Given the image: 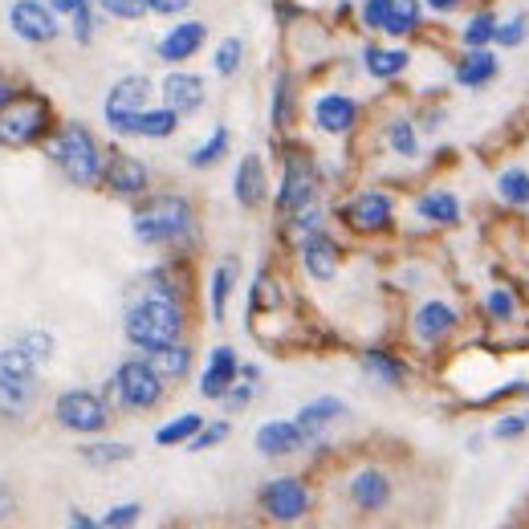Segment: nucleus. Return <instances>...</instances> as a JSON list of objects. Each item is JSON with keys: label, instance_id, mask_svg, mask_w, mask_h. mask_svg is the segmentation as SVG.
Masks as SVG:
<instances>
[{"label": "nucleus", "instance_id": "obj_1", "mask_svg": "<svg viewBox=\"0 0 529 529\" xmlns=\"http://www.w3.org/2000/svg\"><path fill=\"white\" fill-rule=\"evenodd\" d=\"M131 346L139 350H163L171 342H180L184 334V310L175 298H167V293H147V298L139 306L127 310V322H123Z\"/></svg>", "mask_w": 529, "mask_h": 529}, {"label": "nucleus", "instance_id": "obj_2", "mask_svg": "<svg viewBox=\"0 0 529 529\" xmlns=\"http://www.w3.org/2000/svg\"><path fill=\"white\" fill-rule=\"evenodd\" d=\"M53 163L62 167V175L70 184H78V188H94L102 175H106V167H102V155H98V143H94V135L86 131V127H78V123H70V127H62V135H57V143H53Z\"/></svg>", "mask_w": 529, "mask_h": 529}, {"label": "nucleus", "instance_id": "obj_3", "mask_svg": "<svg viewBox=\"0 0 529 529\" xmlns=\"http://www.w3.org/2000/svg\"><path fill=\"white\" fill-rule=\"evenodd\" d=\"M192 228V208L180 196H155L135 212V237L143 245H175Z\"/></svg>", "mask_w": 529, "mask_h": 529}, {"label": "nucleus", "instance_id": "obj_4", "mask_svg": "<svg viewBox=\"0 0 529 529\" xmlns=\"http://www.w3.org/2000/svg\"><path fill=\"white\" fill-rule=\"evenodd\" d=\"M49 131V102L37 94H13L0 110V147H29Z\"/></svg>", "mask_w": 529, "mask_h": 529}, {"label": "nucleus", "instance_id": "obj_5", "mask_svg": "<svg viewBox=\"0 0 529 529\" xmlns=\"http://www.w3.org/2000/svg\"><path fill=\"white\" fill-rule=\"evenodd\" d=\"M114 395L123 399V407H135V411H147L163 399V375L143 363V359H131L114 371Z\"/></svg>", "mask_w": 529, "mask_h": 529}, {"label": "nucleus", "instance_id": "obj_6", "mask_svg": "<svg viewBox=\"0 0 529 529\" xmlns=\"http://www.w3.org/2000/svg\"><path fill=\"white\" fill-rule=\"evenodd\" d=\"M147 98H151V82L131 74L123 82H114L110 98H106V123L114 135H135V119L147 110Z\"/></svg>", "mask_w": 529, "mask_h": 529}, {"label": "nucleus", "instance_id": "obj_7", "mask_svg": "<svg viewBox=\"0 0 529 529\" xmlns=\"http://www.w3.org/2000/svg\"><path fill=\"white\" fill-rule=\"evenodd\" d=\"M53 416H57V424H62L66 432H82L86 436V432H102L106 428L110 407L98 395H90V391H66L62 399H57Z\"/></svg>", "mask_w": 529, "mask_h": 529}, {"label": "nucleus", "instance_id": "obj_8", "mask_svg": "<svg viewBox=\"0 0 529 529\" xmlns=\"http://www.w3.org/2000/svg\"><path fill=\"white\" fill-rule=\"evenodd\" d=\"M33 375H37V363L21 350V342L0 350V403L25 407L33 399Z\"/></svg>", "mask_w": 529, "mask_h": 529}, {"label": "nucleus", "instance_id": "obj_9", "mask_svg": "<svg viewBox=\"0 0 529 529\" xmlns=\"http://www.w3.org/2000/svg\"><path fill=\"white\" fill-rule=\"evenodd\" d=\"M314 192H318L314 163L306 155H289L285 175H281V192H277V208L281 212H306L314 204Z\"/></svg>", "mask_w": 529, "mask_h": 529}, {"label": "nucleus", "instance_id": "obj_10", "mask_svg": "<svg viewBox=\"0 0 529 529\" xmlns=\"http://www.w3.org/2000/svg\"><path fill=\"white\" fill-rule=\"evenodd\" d=\"M261 509L273 521H302L310 509V489L298 477H277L261 489Z\"/></svg>", "mask_w": 529, "mask_h": 529}, {"label": "nucleus", "instance_id": "obj_11", "mask_svg": "<svg viewBox=\"0 0 529 529\" xmlns=\"http://www.w3.org/2000/svg\"><path fill=\"white\" fill-rule=\"evenodd\" d=\"M363 21H367V29H383L391 37H403L420 25V0H367Z\"/></svg>", "mask_w": 529, "mask_h": 529}, {"label": "nucleus", "instance_id": "obj_12", "mask_svg": "<svg viewBox=\"0 0 529 529\" xmlns=\"http://www.w3.org/2000/svg\"><path fill=\"white\" fill-rule=\"evenodd\" d=\"M9 25L17 37L33 41V45H45L57 37V21H53V9L37 5V0H17V5L9 9Z\"/></svg>", "mask_w": 529, "mask_h": 529}, {"label": "nucleus", "instance_id": "obj_13", "mask_svg": "<svg viewBox=\"0 0 529 529\" xmlns=\"http://www.w3.org/2000/svg\"><path fill=\"white\" fill-rule=\"evenodd\" d=\"M310 444V432L298 424V420H273V424H261L257 432V448L261 456H289V452H298Z\"/></svg>", "mask_w": 529, "mask_h": 529}, {"label": "nucleus", "instance_id": "obj_14", "mask_svg": "<svg viewBox=\"0 0 529 529\" xmlns=\"http://www.w3.org/2000/svg\"><path fill=\"white\" fill-rule=\"evenodd\" d=\"M342 216H346V224L355 232H379V228L391 224V200L379 196V192H363V196H355L346 204Z\"/></svg>", "mask_w": 529, "mask_h": 529}, {"label": "nucleus", "instance_id": "obj_15", "mask_svg": "<svg viewBox=\"0 0 529 529\" xmlns=\"http://www.w3.org/2000/svg\"><path fill=\"white\" fill-rule=\"evenodd\" d=\"M237 375H241V363H237V355H232V346H216L212 359H208V371L200 379V395L204 399H224L228 387L237 383Z\"/></svg>", "mask_w": 529, "mask_h": 529}, {"label": "nucleus", "instance_id": "obj_16", "mask_svg": "<svg viewBox=\"0 0 529 529\" xmlns=\"http://www.w3.org/2000/svg\"><path fill=\"white\" fill-rule=\"evenodd\" d=\"M208 41V29H204V21H184V25H175L163 41H159V57L163 62H188V57H196L200 53V45Z\"/></svg>", "mask_w": 529, "mask_h": 529}, {"label": "nucleus", "instance_id": "obj_17", "mask_svg": "<svg viewBox=\"0 0 529 529\" xmlns=\"http://www.w3.org/2000/svg\"><path fill=\"white\" fill-rule=\"evenodd\" d=\"M355 119H359V106L346 94H322L318 106H314V123L326 135H346L350 127H355Z\"/></svg>", "mask_w": 529, "mask_h": 529}, {"label": "nucleus", "instance_id": "obj_18", "mask_svg": "<svg viewBox=\"0 0 529 529\" xmlns=\"http://www.w3.org/2000/svg\"><path fill=\"white\" fill-rule=\"evenodd\" d=\"M302 265H306V273L314 277V281H334V273H338V245L326 237V232H310V237L302 241Z\"/></svg>", "mask_w": 529, "mask_h": 529}, {"label": "nucleus", "instance_id": "obj_19", "mask_svg": "<svg viewBox=\"0 0 529 529\" xmlns=\"http://www.w3.org/2000/svg\"><path fill=\"white\" fill-rule=\"evenodd\" d=\"M147 180H151V175H147V167L135 155H123L119 151V155L106 163V184L119 192V196H143L147 192Z\"/></svg>", "mask_w": 529, "mask_h": 529}, {"label": "nucleus", "instance_id": "obj_20", "mask_svg": "<svg viewBox=\"0 0 529 529\" xmlns=\"http://www.w3.org/2000/svg\"><path fill=\"white\" fill-rule=\"evenodd\" d=\"M350 501H355L363 513H379L391 501V481L379 473V468H367V473H359L350 481Z\"/></svg>", "mask_w": 529, "mask_h": 529}, {"label": "nucleus", "instance_id": "obj_21", "mask_svg": "<svg viewBox=\"0 0 529 529\" xmlns=\"http://www.w3.org/2000/svg\"><path fill=\"white\" fill-rule=\"evenodd\" d=\"M163 102L175 110V114H192L204 106V82L196 74H171L163 82Z\"/></svg>", "mask_w": 529, "mask_h": 529}, {"label": "nucleus", "instance_id": "obj_22", "mask_svg": "<svg viewBox=\"0 0 529 529\" xmlns=\"http://www.w3.org/2000/svg\"><path fill=\"white\" fill-rule=\"evenodd\" d=\"M265 163L261 155H245L237 167V204L241 208H261L265 204Z\"/></svg>", "mask_w": 529, "mask_h": 529}, {"label": "nucleus", "instance_id": "obj_23", "mask_svg": "<svg viewBox=\"0 0 529 529\" xmlns=\"http://www.w3.org/2000/svg\"><path fill=\"white\" fill-rule=\"evenodd\" d=\"M497 78V57L489 49H468V57H460L456 66V82L468 86V90H481Z\"/></svg>", "mask_w": 529, "mask_h": 529}, {"label": "nucleus", "instance_id": "obj_24", "mask_svg": "<svg viewBox=\"0 0 529 529\" xmlns=\"http://www.w3.org/2000/svg\"><path fill=\"white\" fill-rule=\"evenodd\" d=\"M452 326H456V310L444 302H428V306H420L416 318H411V330H416V338H424V342H440Z\"/></svg>", "mask_w": 529, "mask_h": 529}, {"label": "nucleus", "instance_id": "obj_25", "mask_svg": "<svg viewBox=\"0 0 529 529\" xmlns=\"http://www.w3.org/2000/svg\"><path fill=\"white\" fill-rule=\"evenodd\" d=\"M338 416H346L342 399H330V395H326V399H314V403H306V407L298 411V424H302V428L310 432V440H314V436H318L326 424H334Z\"/></svg>", "mask_w": 529, "mask_h": 529}, {"label": "nucleus", "instance_id": "obj_26", "mask_svg": "<svg viewBox=\"0 0 529 529\" xmlns=\"http://www.w3.org/2000/svg\"><path fill=\"white\" fill-rule=\"evenodd\" d=\"M151 367L163 375V383H167V379H184L188 367H192V350L180 346V342H171V346H163V350H151Z\"/></svg>", "mask_w": 529, "mask_h": 529}, {"label": "nucleus", "instance_id": "obj_27", "mask_svg": "<svg viewBox=\"0 0 529 529\" xmlns=\"http://www.w3.org/2000/svg\"><path fill=\"white\" fill-rule=\"evenodd\" d=\"M175 127H180V114H175L171 106L143 110L135 119V135H143V139H167V135H175Z\"/></svg>", "mask_w": 529, "mask_h": 529}, {"label": "nucleus", "instance_id": "obj_28", "mask_svg": "<svg viewBox=\"0 0 529 529\" xmlns=\"http://www.w3.org/2000/svg\"><path fill=\"white\" fill-rule=\"evenodd\" d=\"M363 66H367L371 78H395V74L407 70V53L403 49H367Z\"/></svg>", "mask_w": 529, "mask_h": 529}, {"label": "nucleus", "instance_id": "obj_29", "mask_svg": "<svg viewBox=\"0 0 529 529\" xmlns=\"http://www.w3.org/2000/svg\"><path fill=\"white\" fill-rule=\"evenodd\" d=\"M420 216L432 224H456L460 220V200L452 192H428L420 200Z\"/></svg>", "mask_w": 529, "mask_h": 529}, {"label": "nucleus", "instance_id": "obj_30", "mask_svg": "<svg viewBox=\"0 0 529 529\" xmlns=\"http://www.w3.org/2000/svg\"><path fill=\"white\" fill-rule=\"evenodd\" d=\"M200 428H204V420L196 416V411H184L180 420H171V424H163V428L155 432V444H163V448H171V444H188Z\"/></svg>", "mask_w": 529, "mask_h": 529}, {"label": "nucleus", "instance_id": "obj_31", "mask_svg": "<svg viewBox=\"0 0 529 529\" xmlns=\"http://www.w3.org/2000/svg\"><path fill=\"white\" fill-rule=\"evenodd\" d=\"M232 285H237V261L216 265V273H212V318L216 322H224V306H228Z\"/></svg>", "mask_w": 529, "mask_h": 529}, {"label": "nucleus", "instance_id": "obj_32", "mask_svg": "<svg viewBox=\"0 0 529 529\" xmlns=\"http://www.w3.org/2000/svg\"><path fill=\"white\" fill-rule=\"evenodd\" d=\"M224 155H228V131H224V127H216V131H212V139L188 155V163H192L196 171H204V167H216Z\"/></svg>", "mask_w": 529, "mask_h": 529}, {"label": "nucleus", "instance_id": "obj_33", "mask_svg": "<svg viewBox=\"0 0 529 529\" xmlns=\"http://www.w3.org/2000/svg\"><path fill=\"white\" fill-rule=\"evenodd\" d=\"M135 448L131 444H86L82 448V460L94 464V468H106V464H119V460H131Z\"/></svg>", "mask_w": 529, "mask_h": 529}, {"label": "nucleus", "instance_id": "obj_34", "mask_svg": "<svg viewBox=\"0 0 529 529\" xmlns=\"http://www.w3.org/2000/svg\"><path fill=\"white\" fill-rule=\"evenodd\" d=\"M363 367H367L371 375H379L387 387H399V383H403V363L387 359L383 350H367V355H363Z\"/></svg>", "mask_w": 529, "mask_h": 529}, {"label": "nucleus", "instance_id": "obj_35", "mask_svg": "<svg viewBox=\"0 0 529 529\" xmlns=\"http://www.w3.org/2000/svg\"><path fill=\"white\" fill-rule=\"evenodd\" d=\"M241 53H245L241 37H228V41H220V49H216V57H212L216 74H220V78H232V74H237V70H241Z\"/></svg>", "mask_w": 529, "mask_h": 529}, {"label": "nucleus", "instance_id": "obj_36", "mask_svg": "<svg viewBox=\"0 0 529 529\" xmlns=\"http://www.w3.org/2000/svg\"><path fill=\"white\" fill-rule=\"evenodd\" d=\"M493 37H497V17L493 13H481V17H473L464 25V45L468 49H485Z\"/></svg>", "mask_w": 529, "mask_h": 529}, {"label": "nucleus", "instance_id": "obj_37", "mask_svg": "<svg viewBox=\"0 0 529 529\" xmlns=\"http://www.w3.org/2000/svg\"><path fill=\"white\" fill-rule=\"evenodd\" d=\"M501 196H505L509 204H529V175H525L521 167L501 171Z\"/></svg>", "mask_w": 529, "mask_h": 529}, {"label": "nucleus", "instance_id": "obj_38", "mask_svg": "<svg viewBox=\"0 0 529 529\" xmlns=\"http://www.w3.org/2000/svg\"><path fill=\"white\" fill-rule=\"evenodd\" d=\"M21 350L37 363V367H45L49 363V355H53V334H45V330H29L25 338H21Z\"/></svg>", "mask_w": 529, "mask_h": 529}, {"label": "nucleus", "instance_id": "obj_39", "mask_svg": "<svg viewBox=\"0 0 529 529\" xmlns=\"http://www.w3.org/2000/svg\"><path fill=\"white\" fill-rule=\"evenodd\" d=\"M387 139H391V147H395V155H416L420 151V143H416V131H411V123H391V131H387Z\"/></svg>", "mask_w": 529, "mask_h": 529}, {"label": "nucleus", "instance_id": "obj_40", "mask_svg": "<svg viewBox=\"0 0 529 529\" xmlns=\"http://www.w3.org/2000/svg\"><path fill=\"white\" fill-rule=\"evenodd\" d=\"M98 5L110 13V17H119V21H139L147 9V0H98Z\"/></svg>", "mask_w": 529, "mask_h": 529}, {"label": "nucleus", "instance_id": "obj_41", "mask_svg": "<svg viewBox=\"0 0 529 529\" xmlns=\"http://www.w3.org/2000/svg\"><path fill=\"white\" fill-rule=\"evenodd\" d=\"M220 440H228V424L220 420V424H208V428H200L192 440H188V448L192 452H204V448H216Z\"/></svg>", "mask_w": 529, "mask_h": 529}, {"label": "nucleus", "instance_id": "obj_42", "mask_svg": "<svg viewBox=\"0 0 529 529\" xmlns=\"http://www.w3.org/2000/svg\"><path fill=\"white\" fill-rule=\"evenodd\" d=\"M525 33H529V17H513V21L497 25V37H493V41H501V45H521Z\"/></svg>", "mask_w": 529, "mask_h": 529}, {"label": "nucleus", "instance_id": "obj_43", "mask_svg": "<svg viewBox=\"0 0 529 529\" xmlns=\"http://www.w3.org/2000/svg\"><path fill=\"white\" fill-rule=\"evenodd\" d=\"M139 513H143V509H139L135 501H131V505H114V509L102 517V525H106V529H123V525H135Z\"/></svg>", "mask_w": 529, "mask_h": 529}, {"label": "nucleus", "instance_id": "obj_44", "mask_svg": "<svg viewBox=\"0 0 529 529\" xmlns=\"http://www.w3.org/2000/svg\"><path fill=\"white\" fill-rule=\"evenodd\" d=\"M489 314H493L497 322H509V318H513V298H509L505 289H493V293H489Z\"/></svg>", "mask_w": 529, "mask_h": 529}, {"label": "nucleus", "instance_id": "obj_45", "mask_svg": "<svg viewBox=\"0 0 529 529\" xmlns=\"http://www.w3.org/2000/svg\"><path fill=\"white\" fill-rule=\"evenodd\" d=\"M273 123H277V127L289 123V82H285V78L277 82V94H273Z\"/></svg>", "mask_w": 529, "mask_h": 529}, {"label": "nucleus", "instance_id": "obj_46", "mask_svg": "<svg viewBox=\"0 0 529 529\" xmlns=\"http://www.w3.org/2000/svg\"><path fill=\"white\" fill-rule=\"evenodd\" d=\"M525 428H529V420H525V416H505V420L493 428V436H497V440H517Z\"/></svg>", "mask_w": 529, "mask_h": 529}, {"label": "nucleus", "instance_id": "obj_47", "mask_svg": "<svg viewBox=\"0 0 529 529\" xmlns=\"http://www.w3.org/2000/svg\"><path fill=\"white\" fill-rule=\"evenodd\" d=\"M253 395H257V391H253L249 383H245V387H241V383H232V387H228V395H224V407H228V411H241Z\"/></svg>", "mask_w": 529, "mask_h": 529}, {"label": "nucleus", "instance_id": "obj_48", "mask_svg": "<svg viewBox=\"0 0 529 529\" xmlns=\"http://www.w3.org/2000/svg\"><path fill=\"white\" fill-rule=\"evenodd\" d=\"M74 37H78L82 45L94 37V17H90V5H82V9L74 13Z\"/></svg>", "mask_w": 529, "mask_h": 529}, {"label": "nucleus", "instance_id": "obj_49", "mask_svg": "<svg viewBox=\"0 0 529 529\" xmlns=\"http://www.w3.org/2000/svg\"><path fill=\"white\" fill-rule=\"evenodd\" d=\"M192 5V0H147V9L159 13V17H175V13H184Z\"/></svg>", "mask_w": 529, "mask_h": 529}, {"label": "nucleus", "instance_id": "obj_50", "mask_svg": "<svg viewBox=\"0 0 529 529\" xmlns=\"http://www.w3.org/2000/svg\"><path fill=\"white\" fill-rule=\"evenodd\" d=\"M13 509H17V497H13V489L5 481H0V521L13 517Z\"/></svg>", "mask_w": 529, "mask_h": 529}, {"label": "nucleus", "instance_id": "obj_51", "mask_svg": "<svg viewBox=\"0 0 529 529\" xmlns=\"http://www.w3.org/2000/svg\"><path fill=\"white\" fill-rule=\"evenodd\" d=\"M82 5H90V0H49L53 13H78Z\"/></svg>", "mask_w": 529, "mask_h": 529}, {"label": "nucleus", "instance_id": "obj_52", "mask_svg": "<svg viewBox=\"0 0 529 529\" xmlns=\"http://www.w3.org/2000/svg\"><path fill=\"white\" fill-rule=\"evenodd\" d=\"M9 102H13V82H9L5 74H0V110H5Z\"/></svg>", "mask_w": 529, "mask_h": 529}, {"label": "nucleus", "instance_id": "obj_53", "mask_svg": "<svg viewBox=\"0 0 529 529\" xmlns=\"http://www.w3.org/2000/svg\"><path fill=\"white\" fill-rule=\"evenodd\" d=\"M70 525H78V529H94V525H102V521H90V517H82L78 509L70 513Z\"/></svg>", "mask_w": 529, "mask_h": 529}, {"label": "nucleus", "instance_id": "obj_54", "mask_svg": "<svg viewBox=\"0 0 529 529\" xmlns=\"http://www.w3.org/2000/svg\"><path fill=\"white\" fill-rule=\"evenodd\" d=\"M460 5V0H428V9H436V13H452Z\"/></svg>", "mask_w": 529, "mask_h": 529}, {"label": "nucleus", "instance_id": "obj_55", "mask_svg": "<svg viewBox=\"0 0 529 529\" xmlns=\"http://www.w3.org/2000/svg\"><path fill=\"white\" fill-rule=\"evenodd\" d=\"M525 420H529V411H525Z\"/></svg>", "mask_w": 529, "mask_h": 529}]
</instances>
